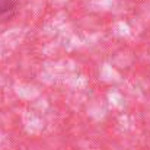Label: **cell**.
<instances>
[{
    "label": "cell",
    "mask_w": 150,
    "mask_h": 150,
    "mask_svg": "<svg viewBox=\"0 0 150 150\" xmlns=\"http://www.w3.org/2000/svg\"><path fill=\"white\" fill-rule=\"evenodd\" d=\"M19 12V0H0V23L12 21Z\"/></svg>",
    "instance_id": "6da1fadb"
}]
</instances>
